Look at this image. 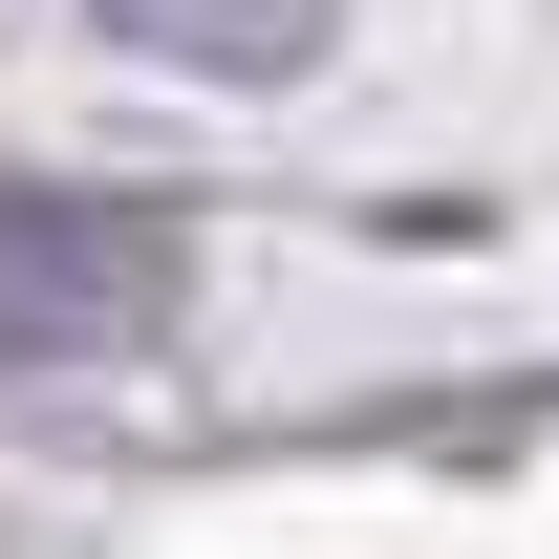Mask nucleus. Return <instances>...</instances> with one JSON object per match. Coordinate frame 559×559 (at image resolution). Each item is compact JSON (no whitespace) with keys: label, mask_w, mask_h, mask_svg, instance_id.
Wrapping results in <instances>:
<instances>
[{"label":"nucleus","mask_w":559,"mask_h":559,"mask_svg":"<svg viewBox=\"0 0 559 559\" xmlns=\"http://www.w3.org/2000/svg\"><path fill=\"white\" fill-rule=\"evenodd\" d=\"M173 215L151 194H0V388L22 366H130L173 323Z\"/></svg>","instance_id":"f257e3e1"},{"label":"nucleus","mask_w":559,"mask_h":559,"mask_svg":"<svg viewBox=\"0 0 559 559\" xmlns=\"http://www.w3.org/2000/svg\"><path fill=\"white\" fill-rule=\"evenodd\" d=\"M108 44H151V66H237V86H280V66H323V0H86Z\"/></svg>","instance_id":"f03ea898"}]
</instances>
